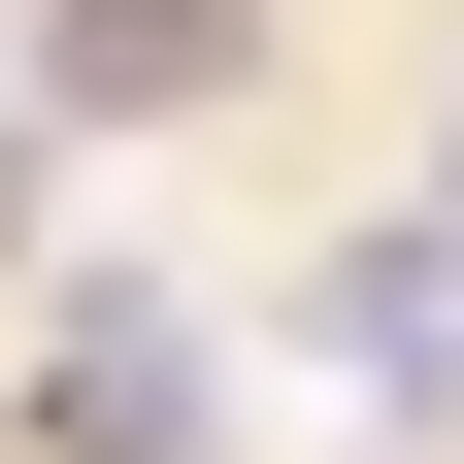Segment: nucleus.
<instances>
[{"label":"nucleus","mask_w":464,"mask_h":464,"mask_svg":"<svg viewBox=\"0 0 464 464\" xmlns=\"http://www.w3.org/2000/svg\"><path fill=\"white\" fill-rule=\"evenodd\" d=\"M34 398H67V464H199V332H166L133 266H100V299L34 332Z\"/></svg>","instance_id":"1"},{"label":"nucleus","mask_w":464,"mask_h":464,"mask_svg":"<svg viewBox=\"0 0 464 464\" xmlns=\"http://www.w3.org/2000/svg\"><path fill=\"white\" fill-rule=\"evenodd\" d=\"M332 365H365V398H464V232H398V266H332Z\"/></svg>","instance_id":"2"},{"label":"nucleus","mask_w":464,"mask_h":464,"mask_svg":"<svg viewBox=\"0 0 464 464\" xmlns=\"http://www.w3.org/2000/svg\"><path fill=\"white\" fill-rule=\"evenodd\" d=\"M67 100H232V0H67Z\"/></svg>","instance_id":"3"}]
</instances>
